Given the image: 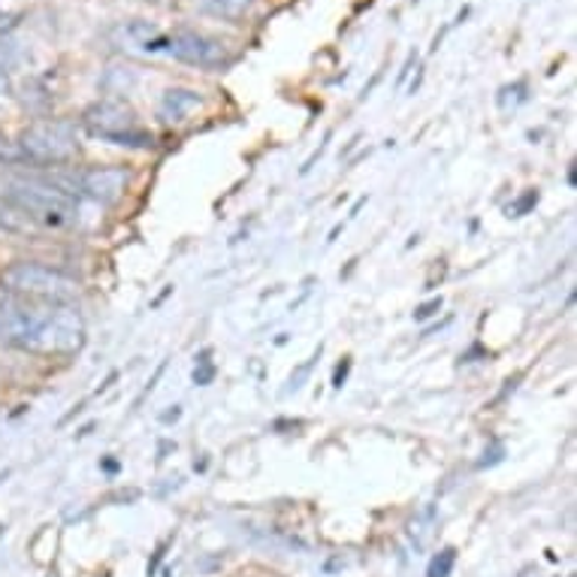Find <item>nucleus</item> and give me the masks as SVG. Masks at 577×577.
Listing matches in <instances>:
<instances>
[{
	"instance_id": "obj_7",
	"label": "nucleus",
	"mask_w": 577,
	"mask_h": 577,
	"mask_svg": "<svg viewBox=\"0 0 577 577\" xmlns=\"http://www.w3.org/2000/svg\"><path fill=\"white\" fill-rule=\"evenodd\" d=\"M127 182H131V176L122 167H91V170L73 176V194H86V197L110 206L122 197Z\"/></svg>"
},
{
	"instance_id": "obj_3",
	"label": "nucleus",
	"mask_w": 577,
	"mask_h": 577,
	"mask_svg": "<svg viewBox=\"0 0 577 577\" xmlns=\"http://www.w3.org/2000/svg\"><path fill=\"white\" fill-rule=\"evenodd\" d=\"M86 342V320L70 306L43 312L37 330L27 339L25 351L37 354H73Z\"/></svg>"
},
{
	"instance_id": "obj_18",
	"label": "nucleus",
	"mask_w": 577,
	"mask_h": 577,
	"mask_svg": "<svg viewBox=\"0 0 577 577\" xmlns=\"http://www.w3.org/2000/svg\"><path fill=\"white\" fill-rule=\"evenodd\" d=\"M348 369H351V363H348V360H344L342 366L336 369V375H332V387H336V391H342L344 378H348Z\"/></svg>"
},
{
	"instance_id": "obj_17",
	"label": "nucleus",
	"mask_w": 577,
	"mask_h": 577,
	"mask_svg": "<svg viewBox=\"0 0 577 577\" xmlns=\"http://www.w3.org/2000/svg\"><path fill=\"white\" fill-rule=\"evenodd\" d=\"M212 375H215V369H212L206 360H203V369H194V381H197V384H210Z\"/></svg>"
},
{
	"instance_id": "obj_13",
	"label": "nucleus",
	"mask_w": 577,
	"mask_h": 577,
	"mask_svg": "<svg viewBox=\"0 0 577 577\" xmlns=\"http://www.w3.org/2000/svg\"><path fill=\"white\" fill-rule=\"evenodd\" d=\"M454 563H456V551L454 547H444L442 553H435V556H432L427 577H451V572H454Z\"/></svg>"
},
{
	"instance_id": "obj_19",
	"label": "nucleus",
	"mask_w": 577,
	"mask_h": 577,
	"mask_svg": "<svg viewBox=\"0 0 577 577\" xmlns=\"http://www.w3.org/2000/svg\"><path fill=\"white\" fill-rule=\"evenodd\" d=\"M10 27H13V15H7L0 10V34H7Z\"/></svg>"
},
{
	"instance_id": "obj_15",
	"label": "nucleus",
	"mask_w": 577,
	"mask_h": 577,
	"mask_svg": "<svg viewBox=\"0 0 577 577\" xmlns=\"http://www.w3.org/2000/svg\"><path fill=\"white\" fill-rule=\"evenodd\" d=\"M535 203H539V191H529L527 197H520L514 206H508V215H511V218H520V215H527Z\"/></svg>"
},
{
	"instance_id": "obj_1",
	"label": "nucleus",
	"mask_w": 577,
	"mask_h": 577,
	"mask_svg": "<svg viewBox=\"0 0 577 577\" xmlns=\"http://www.w3.org/2000/svg\"><path fill=\"white\" fill-rule=\"evenodd\" d=\"M0 284L3 291H13V294L37 296V299H49V303H70L79 294V284L76 279H70L67 272L52 270L46 263H34V260H19L10 263L7 270L0 272Z\"/></svg>"
},
{
	"instance_id": "obj_4",
	"label": "nucleus",
	"mask_w": 577,
	"mask_h": 577,
	"mask_svg": "<svg viewBox=\"0 0 577 577\" xmlns=\"http://www.w3.org/2000/svg\"><path fill=\"white\" fill-rule=\"evenodd\" d=\"M82 124L88 127V134L100 136V139H106V143H115V146H151V134L136 127L134 110L118 103V100H100L94 106H88L86 115H82Z\"/></svg>"
},
{
	"instance_id": "obj_9",
	"label": "nucleus",
	"mask_w": 577,
	"mask_h": 577,
	"mask_svg": "<svg viewBox=\"0 0 577 577\" xmlns=\"http://www.w3.org/2000/svg\"><path fill=\"white\" fill-rule=\"evenodd\" d=\"M200 106H203L200 91H194V88H170L160 98V118L167 124H179L184 118H191Z\"/></svg>"
},
{
	"instance_id": "obj_16",
	"label": "nucleus",
	"mask_w": 577,
	"mask_h": 577,
	"mask_svg": "<svg viewBox=\"0 0 577 577\" xmlns=\"http://www.w3.org/2000/svg\"><path fill=\"white\" fill-rule=\"evenodd\" d=\"M439 312H442V296H435V299H430V303L418 306V312H415V320H430L432 315H439Z\"/></svg>"
},
{
	"instance_id": "obj_14",
	"label": "nucleus",
	"mask_w": 577,
	"mask_h": 577,
	"mask_svg": "<svg viewBox=\"0 0 577 577\" xmlns=\"http://www.w3.org/2000/svg\"><path fill=\"white\" fill-rule=\"evenodd\" d=\"M25 155H22V148L19 143H13L7 134H0V163H22Z\"/></svg>"
},
{
	"instance_id": "obj_8",
	"label": "nucleus",
	"mask_w": 577,
	"mask_h": 577,
	"mask_svg": "<svg viewBox=\"0 0 577 577\" xmlns=\"http://www.w3.org/2000/svg\"><path fill=\"white\" fill-rule=\"evenodd\" d=\"M112 46L124 52H143V55H155V52H170V37H163L158 27L143 19L134 22H122L118 27H112Z\"/></svg>"
},
{
	"instance_id": "obj_10",
	"label": "nucleus",
	"mask_w": 577,
	"mask_h": 577,
	"mask_svg": "<svg viewBox=\"0 0 577 577\" xmlns=\"http://www.w3.org/2000/svg\"><path fill=\"white\" fill-rule=\"evenodd\" d=\"M200 13L212 15V19H222V22H234L239 25L251 10H254V0H197Z\"/></svg>"
},
{
	"instance_id": "obj_2",
	"label": "nucleus",
	"mask_w": 577,
	"mask_h": 577,
	"mask_svg": "<svg viewBox=\"0 0 577 577\" xmlns=\"http://www.w3.org/2000/svg\"><path fill=\"white\" fill-rule=\"evenodd\" d=\"M7 197L13 200L15 206L22 212H27L31 218H39L43 224L52 227H67L76 222L79 206L76 197L58 191L55 184H39V182H13Z\"/></svg>"
},
{
	"instance_id": "obj_22",
	"label": "nucleus",
	"mask_w": 577,
	"mask_h": 577,
	"mask_svg": "<svg viewBox=\"0 0 577 577\" xmlns=\"http://www.w3.org/2000/svg\"><path fill=\"white\" fill-rule=\"evenodd\" d=\"M155 3H163V0H155Z\"/></svg>"
},
{
	"instance_id": "obj_11",
	"label": "nucleus",
	"mask_w": 577,
	"mask_h": 577,
	"mask_svg": "<svg viewBox=\"0 0 577 577\" xmlns=\"http://www.w3.org/2000/svg\"><path fill=\"white\" fill-rule=\"evenodd\" d=\"M34 227V218L22 212L19 206L10 203H0V230H10V234H27Z\"/></svg>"
},
{
	"instance_id": "obj_21",
	"label": "nucleus",
	"mask_w": 577,
	"mask_h": 577,
	"mask_svg": "<svg viewBox=\"0 0 577 577\" xmlns=\"http://www.w3.org/2000/svg\"><path fill=\"white\" fill-rule=\"evenodd\" d=\"M3 88H7V73L0 70V91H3Z\"/></svg>"
},
{
	"instance_id": "obj_6",
	"label": "nucleus",
	"mask_w": 577,
	"mask_h": 577,
	"mask_svg": "<svg viewBox=\"0 0 577 577\" xmlns=\"http://www.w3.org/2000/svg\"><path fill=\"white\" fill-rule=\"evenodd\" d=\"M170 55L176 61L191 64V67H200V70H222L227 64L234 61L230 49L224 46L222 39L203 37V34H194V31H182L170 37Z\"/></svg>"
},
{
	"instance_id": "obj_12",
	"label": "nucleus",
	"mask_w": 577,
	"mask_h": 577,
	"mask_svg": "<svg viewBox=\"0 0 577 577\" xmlns=\"http://www.w3.org/2000/svg\"><path fill=\"white\" fill-rule=\"evenodd\" d=\"M432 508H423L418 517H415V523H411V541H415V551H423L427 547V541H430V532H432Z\"/></svg>"
},
{
	"instance_id": "obj_5",
	"label": "nucleus",
	"mask_w": 577,
	"mask_h": 577,
	"mask_svg": "<svg viewBox=\"0 0 577 577\" xmlns=\"http://www.w3.org/2000/svg\"><path fill=\"white\" fill-rule=\"evenodd\" d=\"M19 148L34 163H67L79 155L76 127L70 122H37L22 131Z\"/></svg>"
},
{
	"instance_id": "obj_20",
	"label": "nucleus",
	"mask_w": 577,
	"mask_h": 577,
	"mask_svg": "<svg viewBox=\"0 0 577 577\" xmlns=\"http://www.w3.org/2000/svg\"><path fill=\"white\" fill-rule=\"evenodd\" d=\"M179 418H182V411H179V406H172V411L163 415V423H170V420H179Z\"/></svg>"
}]
</instances>
